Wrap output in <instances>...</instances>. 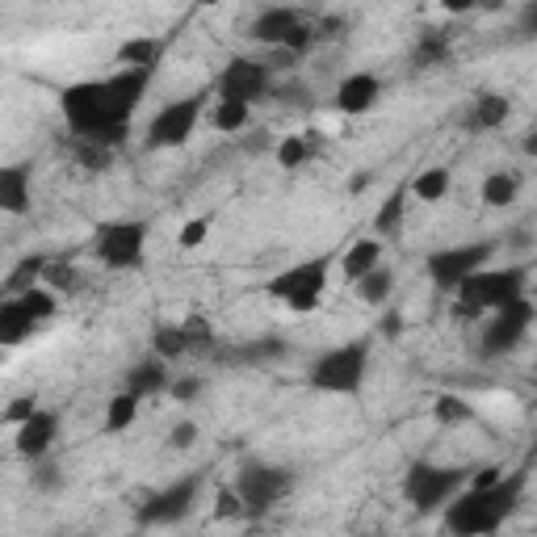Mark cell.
Here are the masks:
<instances>
[{
    "instance_id": "39",
    "label": "cell",
    "mask_w": 537,
    "mask_h": 537,
    "mask_svg": "<svg viewBox=\"0 0 537 537\" xmlns=\"http://www.w3.org/2000/svg\"><path fill=\"white\" fill-rule=\"evenodd\" d=\"M206 235H210V219H193L181 227V248H198L206 244Z\"/></svg>"
},
{
    "instance_id": "31",
    "label": "cell",
    "mask_w": 537,
    "mask_h": 537,
    "mask_svg": "<svg viewBox=\"0 0 537 537\" xmlns=\"http://www.w3.org/2000/svg\"><path fill=\"white\" fill-rule=\"evenodd\" d=\"M273 156H277V164L294 173V168H303V164L311 160V139H307V135H286L282 143H277Z\"/></svg>"
},
{
    "instance_id": "5",
    "label": "cell",
    "mask_w": 537,
    "mask_h": 537,
    "mask_svg": "<svg viewBox=\"0 0 537 537\" xmlns=\"http://www.w3.org/2000/svg\"><path fill=\"white\" fill-rule=\"evenodd\" d=\"M525 286H529V273L521 265L479 269L475 277H466L458 286V315H483V311L496 315L512 298H525Z\"/></svg>"
},
{
    "instance_id": "27",
    "label": "cell",
    "mask_w": 537,
    "mask_h": 537,
    "mask_svg": "<svg viewBox=\"0 0 537 537\" xmlns=\"http://www.w3.org/2000/svg\"><path fill=\"white\" fill-rule=\"evenodd\" d=\"M248 118H252V105H244V101H219V105H214V114H210L214 131H223V135L244 131Z\"/></svg>"
},
{
    "instance_id": "12",
    "label": "cell",
    "mask_w": 537,
    "mask_h": 537,
    "mask_svg": "<svg viewBox=\"0 0 537 537\" xmlns=\"http://www.w3.org/2000/svg\"><path fill=\"white\" fill-rule=\"evenodd\" d=\"M533 319H537V307L529 303V298H512L508 307L496 311V319L487 324L483 332V353L487 357H504L512 353L525 340V332L533 328Z\"/></svg>"
},
{
    "instance_id": "33",
    "label": "cell",
    "mask_w": 537,
    "mask_h": 537,
    "mask_svg": "<svg viewBox=\"0 0 537 537\" xmlns=\"http://www.w3.org/2000/svg\"><path fill=\"white\" fill-rule=\"evenodd\" d=\"M449 59V38L445 34H424L416 47V68H437Z\"/></svg>"
},
{
    "instance_id": "1",
    "label": "cell",
    "mask_w": 537,
    "mask_h": 537,
    "mask_svg": "<svg viewBox=\"0 0 537 537\" xmlns=\"http://www.w3.org/2000/svg\"><path fill=\"white\" fill-rule=\"evenodd\" d=\"M156 72L143 68H122L105 80H84L72 89L59 93V110L68 118V126L84 139V143H122L126 126H131L139 101L147 93Z\"/></svg>"
},
{
    "instance_id": "6",
    "label": "cell",
    "mask_w": 537,
    "mask_h": 537,
    "mask_svg": "<svg viewBox=\"0 0 537 537\" xmlns=\"http://www.w3.org/2000/svg\"><path fill=\"white\" fill-rule=\"evenodd\" d=\"M290 487H294V475L286 466H273V462H244L240 475H235V491H240L244 512L252 521L282 504L290 496Z\"/></svg>"
},
{
    "instance_id": "28",
    "label": "cell",
    "mask_w": 537,
    "mask_h": 537,
    "mask_svg": "<svg viewBox=\"0 0 537 537\" xmlns=\"http://www.w3.org/2000/svg\"><path fill=\"white\" fill-rule=\"evenodd\" d=\"M512 202H517V177H512V173H491V177L483 181V206L504 210V206H512Z\"/></svg>"
},
{
    "instance_id": "32",
    "label": "cell",
    "mask_w": 537,
    "mask_h": 537,
    "mask_svg": "<svg viewBox=\"0 0 537 537\" xmlns=\"http://www.w3.org/2000/svg\"><path fill=\"white\" fill-rule=\"evenodd\" d=\"M17 298H21V307L34 315V324H42V319H51V315L59 311V294L47 290V286H34V290H26V294H17Z\"/></svg>"
},
{
    "instance_id": "3",
    "label": "cell",
    "mask_w": 537,
    "mask_h": 537,
    "mask_svg": "<svg viewBox=\"0 0 537 537\" xmlns=\"http://www.w3.org/2000/svg\"><path fill=\"white\" fill-rule=\"evenodd\" d=\"M470 487V470L462 466H433V462H412L403 475V496L420 517L445 512L462 491Z\"/></svg>"
},
{
    "instance_id": "20",
    "label": "cell",
    "mask_w": 537,
    "mask_h": 537,
    "mask_svg": "<svg viewBox=\"0 0 537 537\" xmlns=\"http://www.w3.org/2000/svg\"><path fill=\"white\" fill-rule=\"evenodd\" d=\"M160 55H164V38H143V34H135V38H126L122 47H118V63H122V68L156 72Z\"/></svg>"
},
{
    "instance_id": "45",
    "label": "cell",
    "mask_w": 537,
    "mask_h": 537,
    "mask_svg": "<svg viewBox=\"0 0 537 537\" xmlns=\"http://www.w3.org/2000/svg\"><path fill=\"white\" fill-rule=\"evenodd\" d=\"M399 332H403V315H399V311H386V315H382V336L395 340Z\"/></svg>"
},
{
    "instance_id": "30",
    "label": "cell",
    "mask_w": 537,
    "mask_h": 537,
    "mask_svg": "<svg viewBox=\"0 0 537 537\" xmlns=\"http://www.w3.org/2000/svg\"><path fill=\"white\" fill-rule=\"evenodd\" d=\"M391 290H395V273L382 269V265H378L370 277H361V282H357L361 303H386V298H391Z\"/></svg>"
},
{
    "instance_id": "36",
    "label": "cell",
    "mask_w": 537,
    "mask_h": 537,
    "mask_svg": "<svg viewBox=\"0 0 537 537\" xmlns=\"http://www.w3.org/2000/svg\"><path fill=\"white\" fill-rule=\"evenodd\" d=\"M214 517H219V521H244L248 512H244L240 491H235V487H223L219 496H214Z\"/></svg>"
},
{
    "instance_id": "19",
    "label": "cell",
    "mask_w": 537,
    "mask_h": 537,
    "mask_svg": "<svg viewBox=\"0 0 537 537\" xmlns=\"http://www.w3.org/2000/svg\"><path fill=\"white\" fill-rule=\"evenodd\" d=\"M378 265H382V244L374 240V235H361V240L345 252V261H340V273H345L349 282L357 286L361 277H370Z\"/></svg>"
},
{
    "instance_id": "26",
    "label": "cell",
    "mask_w": 537,
    "mask_h": 537,
    "mask_svg": "<svg viewBox=\"0 0 537 537\" xmlns=\"http://www.w3.org/2000/svg\"><path fill=\"white\" fill-rule=\"evenodd\" d=\"M449 185H454V173H449V168H424V173L412 181V193L420 202H445Z\"/></svg>"
},
{
    "instance_id": "10",
    "label": "cell",
    "mask_w": 537,
    "mask_h": 537,
    "mask_svg": "<svg viewBox=\"0 0 537 537\" xmlns=\"http://www.w3.org/2000/svg\"><path fill=\"white\" fill-rule=\"evenodd\" d=\"M202 101H206L202 93L168 101L164 110L152 118V126H147V147H152V152H164V147H185L193 139V131H198Z\"/></svg>"
},
{
    "instance_id": "42",
    "label": "cell",
    "mask_w": 537,
    "mask_h": 537,
    "mask_svg": "<svg viewBox=\"0 0 537 537\" xmlns=\"http://www.w3.org/2000/svg\"><path fill=\"white\" fill-rule=\"evenodd\" d=\"M34 412H38V407H34V399L26 395V399H13V403H9V412H5V420H9V424H26V420H30Z\"/></svg>"
},
{
    "instance_id": "40",
    "label": "cell",
    "mask_w": 537,
    "mask_h": 537,
    "mask_svg": "<svg viewBox=\"0 0 537 537\" xmlns=\"http://www.w3.org/2000/svg\"><path fill=\"white\" fill-rule=\"evenodd\" d=\"M168 395L173 399H198L202 395V378H193V374H185V378H173V386H168Z\"/></svg>"
},
{
    "instance_id": "7",
    "label": "cell",
    "mask_w": 537,
    "mask_h": 537,
    "mask_svg": "<svg viewBox=\"0 0 537 537\" xmlns=\"http://www.w3.org/2000/svg\"><path fill=\"white\" fill-rule=\"evenodd\" d=\"M324 286H328V256H315V261L290 265L277 277H269V294L290 311H315L319 298H324Z\"/></svg>"
},
{
    "instance_id": "21",
    "label": "cell",
    "mask_w": 537,
    "mask_h": 537,
    "mask_svg": "<svg viewBox=\"0 0 537 537\" xmlns=\"http://www.w3.org/2000/svg\"><path fill=\"white\" fill-rule=\"evenodd\" d=\"M26 336H34V315L21 307V298L0 303V340H5V345H21Z\"/></svg>"
},
{
    "instance_id": "35",
    "label": "cell",
    "mask_w": 537,
    "mask_h": 537,
    "mask_svg": "<svg viewBox=\"0 0 537 537\" xmlns=\"http://www.w3.org/2000/svg\"><path fill=\"white\" fill-rule=\"evenodd\" d=\"M433 416H437V424H466L470 420V403L458 399V395H441L437 407H433Z\"/></svg>"
},
{
    "instance_id": "13",
    "label": "cell",
    "mask_w": 537,
    "mask_h": 537,
    "mask_svg": "<svg viewBox=\"0 0 537 537\" xmlns=\"http://www.w3.org/2000/svg\"><path fill=\"white\" fill-rule=\"evenodd\" d=\"M219 101H261L265 93H273V72H269V63L261 59H231L227 68L219 72Z\"/></svg>"
},
{
    "instance_id": "23",
    "label": "cell",
    "mask_w": 537,
    "mask_h": 537,
    "mask_svg": "<svg viewBox=\"0 0 537 537\" xmlns=\"http://www.w3.org/2000/svg\"><path fill=\"white\" fill-rule=\"evenodd\" d=\"M508 114H512V101H508V97H500V93H483V97L475 101L470 126H475V131H500V126L508 122Z\"/></svg>"
},
{
    "instance_id": "8",
    "label": "cell",
    "mask_w": 537,
    "mask_h": 537,
    "mask_svg": "<svg viewBox=\"0 0 537 537\" xmlns=\"http://www.w3.org/2000/svg\"><path fill=\"white\" fill-rule=\"evenodd\" d=\"M93 252L101 265L110 269H139L147 252V223L143 219H114L97 227Z\"/></svg>"
},
{
    "instance_id": "34",
    "label": "cell",
    "mask_w": 537,
    "mask_h": 537,
    "mask_svg": "<svg viewBox=\"0 0 537 537\" xmlns=\"http://www.w3.org/2000/svg\"><path fill=\"white\" fill-rule=\"evenodd\" d=\"M403 206H407V193L403 189H395L391 198L382 202V210H378V219H374V231L378 235H391L399 223H403Z\"/></svg>"
},
{
    "instance_id": "24",
    "label": "cell",
    "mask_w": 537,
    "mask_h": 537,
    "mask_svg": "<svg viewBox=\"0 0 537 537\" xmlns=\"http://www.w3.org/2000/svg\"><path fill=\"white\" fill-rule=\"evenodd\" d=\"M152 349H156L160 361H177V357H185V353L193 349L189 328H181V324H160V328L152 332Z\"/></svg>"
},
{
    "instance_id": "25",
    "label": "cell",
    "mask_w": 537,
    "mask_h": 537,
    "mask_svg": "<svg viewBox=\"0 0 537 537\" xmlns=\"http://www.w3.org/2000/svg\"><path fill=\"white\" fill-rule=\"evenodd\" d=\"M139 403H143V399H135L131 391L114 395L110 407H105V433H126V428L135 424V416H139Z\"/></svg>"
},
{
    "instance_id": "41",
    "label": "cell",
    "mask_w": 537,
    "mask_h": 537,
    "mask_svg": "<svg viewBox=\"0 0 537 537\" xmlns=\"http://www.w3.org/2000/svg\"><path fill=\"white\" fill-rule=\"evenodd\" d=\"M193 441H198V424H193V420L173 424V433H168V445H173V449H189Z\"/></svg>"
},
{
    "instance_id": "4",
    "label": "cell",
    "mask_w": 537,
    "mask_h": 537,
    "mask_svg": "<svg viewBox=\"0 0 537 537\" xmlns=\"http://www.w3.org/2000/svg\"><path fill=\"white\" fill-rule=\"evenodd\" d=\"M370 374V340H349L328 353H319L307 370V382L324 395H357Z\"/></svg>"
},
{
    "instance_id": "47",
    "label": "cell",
    "mask_w": 537,
    "mask_h": 537,
    "mask_svg": "<svg viewBox=\"0 0 537 537\" xmlns=\"http://www.w3.org/2000/svg\"><path fill=\"white\" fill-rule=\"evenodd\" d=\"M370 537H374V533H370Z\"/></svg>"
},
{
    "instance_id": "16",
    "label": "cell",
    "mask_w": 537,
    "mask_h": 537,
    "mask_svg": "<svg viewBox=\"0 0 537 537\" xmlns=\"http://www.w3.org/2000/svg\"><path fill=\"white\" fill-rule=\"evenodd\" d=\"M303 21H307V17L298 13V9H265L261 17L252 21V38L265 42V47H286L290 34L303 26Z\"/></svg>"
},
{
    "instance_id": "17",
    "label": "cell",
    "mask_w": 537,
    "mask_h": 537,
    "mask_svg": "<svg viewBox=\"0 0 537 537\" xmlns=\"http://www.w3.org/2000/svg\"><path fill=\"white\" fill-rule=\"evenodd\" d=\"M168 386H173V374H168V365L160 357H147L139 361L131 374H126V391L135 399H152V395H164Z\"/></svg>"
},
{
    "instance_id": "46",
    "label": "cell",
    "mask_w": 537,
    "mask_h": 537,
    "mask_svg": "<svg viewBox=\"0 0 537 537\" xmlns=\"http://www.w3.org/2000/svg\"><path fill=\"white\" fill-rule=\"evenodd\" d=\"M525 156H537V131L525 135Z\"/></svg>"
},
{
    "instance_id": "44",
    "label": "cell",
    "mask_w": 537,
    "mask_h": 537,
    "mask_svg": "<svg viewBox=\"0 0 537 537\" xmlns=\"http://www.w3.org/2000/svg\"><path fill=\"white\" fill-rule=\"evenodd\" d=\"M521 34L537 38V0H533V5H525V9H521Z\"/></svg>"
},
{
    "instance_id": "2",
    "label": "cell",
    "mask_w": 537,
    "mask_h": 537,
    "mask_svg": "<svg viewBox=\"0 0 537 537\" xmlns=\"http://www.w3.org/2000/svg\"><path fill=\"white\" fill-rule=\"evenodd\" d=\"M529 466H533V454H529L525 466L508 470V475H504L496 487H466L462 496L441 512L445 529L454 533V537H487V533L504 529V521H508L512 512L521 508V500H525Z\"/></svg>"
},
{
    "instance_id": "14",
    "label": "cell",
    "mask_w": 537,
    "mask_h": 537,
    "mask_svg": "<svg viewBox=\"0 0 537 537\" xmlns=\"http://www.w3.org/2000/svg\"><path fill=\"white\" fill-rule=\"evenodd\" d=\"M378 97H382V80L370 76V72H353V76H345L336 84V110L349 114V118L370 114L378 105Z\"/></svg>"
},
{
    "instance_id": "9",
    "label": "cell",
    "mask_w": 537,
    "mask_h": 537,
    "mask_svg": "<svg viewBox=\"0 0 537 537\" xmlns=\"http://www.w3.org/2000/svg\"><path fill=\"white\" fill-rule=\"evenodd\" d=\"M491 252H496V244H491V240L458 244V248H441V252L428 256L424 269H428V277L437 282V290H454V294H458V286L466 282V277H475L479 269H487Z\"/></svg>"
},
{
    "instance_id": "18",
    "label": "cell",
    "mask_w": 537,
    "mask_h": 537,
    "mask_svg": "<svg viewBox=\"0 0 537 537\" xmlns=\"http://www.w3.org/2000/svg\"><path fill=\"white\" fill-rule=\"evenodd\" d=\"M34 202V189H30V168L26 164H9L0 168V206L9 214H26Z\"/></svg>"
},
{
    "instance_id": "15",
    "label": "cell",
    "mask_w": 537,
    "mask_h": 537,
    "mask_svg": "<svg viewBox=\"0 0 537 537\" xmlns=\"http://www.w3.org/2000/svg\"><path fill=\"white\" fill-rule=\"evenodd\" d=\"M55 437H59V416L38 407L26 424H17V454L30 458V462H42L47 458V449L55 445Z\"/></svg>"
},
{
    "instance_id": "43",
    "label": "cell",
    "mask_w": 537,
    "mask_h": 537,
    "mask_svg": "<svg viewBox=\"0 0 537 537\" xmlns=\"http://www.w3.org/2000/svg\"><path fill=\"white\" fill-rule=\"evenodd\" d=\"M311 42H315V26H311V21H303V26H298V30L290 34V42H286V51H307V47H311Z\"/></svg>"
},
{
    "instance_id": "38",
    "label": "cell",
    "mask_w": 537,
    "mask_h": 537,
    "mask_svg": "<svg viewBox=\"0 0 537 537\" xmlns=\"http://www.w3.org/2000/svg\"><path fill=\"white\" fill-rule=\"evenodd\" d=\"M47 282H51V290H72L76 282H80V273L72 269V265H47Z\"/></svg>"
},
{
    "instance_id": "22",
    "label": "cell",
    "mask_w": 537,
    "mask_h": 537,
    "mask_svg": "<svg viewBox=\"0 0 537 537\" xmlns=\"http://www.w3.org/2000/svg\"><path fill=\"white\" fill-rule=\"evenodd\" d=\"M290 353V345L282 336H256V340H248V345H240L231 357L240 361V365H269V361H282Z\"/></svg>"
},
{
    "instance_id": "29",
    "label": "cell",
    "mask_w": 537,
    "mask_h": 537,
    "mask_svg": "<svg viewBox=\"0 0 537 537\" xmlns=\"http://www.w3.org/2000/svg\"><path fill=\"white\" fill-rule=\"evenodd\" d=\"M47 265H51V261H47V256H38V252H34V256H26V261L17 265V273H13L9 282H5V286H9V294L17 298V294L34 290V282H38V277H47Z\"/></svg>"
},
{
    "instance_id": "11",
    "label": "cell",
    "mask_w": 537,
    "mask_h": 537,
    "mask_svg": "<svg viewBox=\"0 0 537 537\" xmlns=\"http://www.w3.org/2000/svg\"><path fill=\"white\" fill-rule=\"evenodd\" d=\"M198 491H202V475H185L177 483H168L156 496H147L139 504V525H177L185 521L193 504H198Z\"/></svg>"
},
{
    "instance_id": "37",
    "label": "cell",
    "mask_w": 537,
    "mask_h": 537,
    "mask_svg": "<svg viewBox=\"0 0 537 537\" xmlns=\"http://www.w3.org/2000/svg\"><path fill=\"white\" fill-rule=\"evenodd\" d=\"M34 487L38 491H59L63 487V470L55 462H34Z\"/></svg>"
}]
</instances>
